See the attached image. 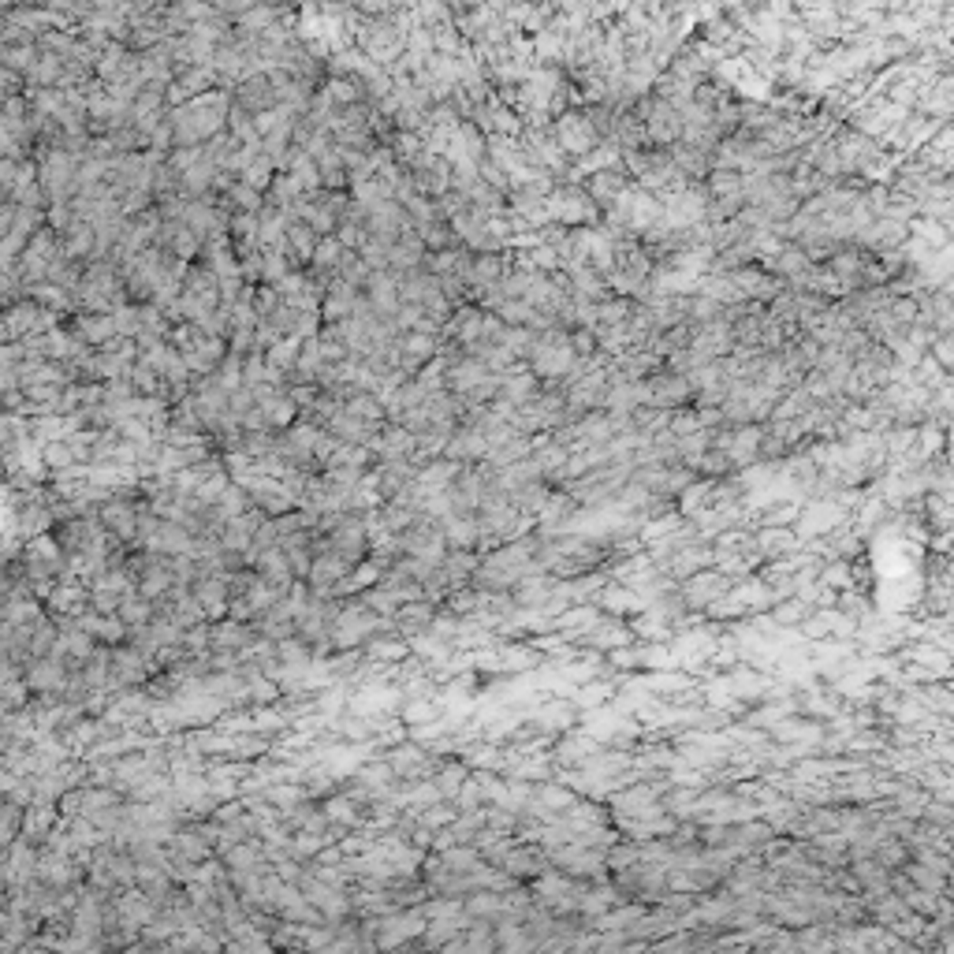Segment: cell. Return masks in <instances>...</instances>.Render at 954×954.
Listing matches in <instances>:
<instances>
[{
    "instance_id": "obj_1",
    "label": "cell",
    "mask_w": 954,
    "mask_h": 954,
    "mask_svg": "<svg viewBox=\"0 0 954 954\" xmlns=\"http://www.w3.org/2000/svg\"><path fill=\"white\" fill-rule=\"evenodd\" d=\"M396 626V619L392 615H380V612H373L369 605H347V608H339V615L332 619V630H329V642H332V653H339V649H359V645H366L369 638H377V634H384V630H392Z\"/></svg>"
},
{
    "instance_id": "obj_2",
    "label": "cell",
    "mask_w": 954,
    "mask_h": 954,
    "mask_svg": "<svg viewBox=\"0 0 954 954\" xmlns=\"http://www.w3.org/2000/svg\"><path fill=\"white\" fill-rule=\"evenodd\" d=\"M23 675H26V686L34 693H60L64 697L67 683H72V667L56 656H38L23 667Z\"/></svg>"
},
{
    "instance_id": "obj_3",
    "label": "cell",
    "mask_w": 954,
    "mask_h": 954,
    "mask_svg": "<svg viewBox=\"0 0 954 954\" xmlns=\"http://www.w3.org/2000/svg\"><path fill=\"white\" fill-rule=\"evenodd\" d=\"M350 567H355V563L350 559H343L339 552H332V548H325V552H317L313 556V567H310V589H313V596H332V589L350 575Z\"/></svg>"
},
{
    "instance_id": "obj_4",
    "label": "cell",
    "mask_w": 954,
    "mask_h": 954,
    "mask_svg": "<svg viewBox=\"0 0 954 954\" xmlns=\"http://www.w3.org/2000/svg\"><path fill=\"white\" fill-rule=\"evenodd\" d=\"M231 97H235V104H242L246 113L251 116H261V113H269V109H276L280 104V97H276V86H272V79H269V72H254V75H246L235 90H231Z\"/></svg>"
},
{
    "instance_id": "obj_5",
    "label": "cell",
    "mask_w": 954,
    "mask_h": 954,
    "mask_svg": "<svg viewBox=\"0 0 954 954\" xmlns=\"http://www.w3.org/2000/svg\"><path fill=\"white\" fill-rule=\"evenodd\" d=\"M72 332L90 347H104L109 339L120 336V325H116V313H79L72 321Z\"/></svg>"
},
{
    "instance_id": "obj_6",
    "label": "cell",
    "mask_w": 954,
    "mask_h": 954,
    "mask_svg": "<svg viewBox=\"0 0 954 954\" xmlns=\"http://www.w3.org/2000/svg\"><path fill=\"white\" fill-rule=\"evenodd\" d=\"M325 235H317L306 221H291L288 224V261H291V269H310V261H313V254H317V242H321Z\"/></svg>"
},
{
    "instance_id": "obj_7",
    "label": "cell",
    "mask_w": 954,
    "mask_h": 954,
    "mask_svg": "<svg viewBox=\"0 0 954 954\" xmlns=\"http://www.w3.org/2000/svg\"><path fill=\"white\" fill-rule=\"evenodd\" d=\"M75 623H79L86 634H93L101 645H123V642H127V630H131L120 615H101V612H93V608H86Z\"/></svg>"
},
{
    "instance_id": "obj_8",
    "label": "cell",
    "mask_w": 954,
    "mask_h": 954,
    "mask_svg": "<svg viewBox=\"0 0 954 954\" xmlns=\"http://www.w3.org/2000/svg\"><path fill=\"white\" fill-rule=\"evenodd\" d=\"M440 526H444L447 548L477 552V541H481V522H477V515H451V518H444Z\"/></svg>"
},
{
    "instance_id": "obj_9",
    "label": "cell",
    "mask_w": 954,
    "mask_h": 954,
    "mask_svg": "<svg viewBox=\"0 0 954 954\" xmlns=\"http://www.w3.org/2000/svg\"><path fill=\"white\" fill-rule=\"evenodd\" d=\"M593 120H582V116H563L559 120V143L567 146V153H585L593 146Z\"/></svg>"
},
{
    "instance_id": "obj_10",
    "label": "cell",
    "mask_w": 954,
    "mask_h": 954,
    "mask_svg": "<svg viewBox=\"0 0 954 954\" xmlns=\"http://www.w3.org/2000/svg\"><path fill=\"white\" fill-rule=\"evenodd\" d=\"M366 653H369L373 664H399L414 649H410V638H380V634H377V638L366 642Z\"/></svg>"
},
{
    "instance_id": "obj_11",
    "label": "cell",
    "mask_w": 954,
    "mask_h": 954,
    "mask_svg": "<svg viewBox=\"0 0 954 954\" xmlns=\"http://www.w3.org/2000/svg\"><path fill=\"white\" fill-rule=\"evenodd\" d=\"M321 809L329 812V821L336 824V828H359L366 817H362V809L350 802V798H343V794H329V798H321Z\"/></svg>"
},
{
    "instance_id": "obj_12",
    "label": "cell",
    "mask_w": 954,
    "mask_h": 954,
    "mask_svg": "<svg viewBox=\"0 0 954 954\" xmlns=\"http://www.w3.org/2000/svg\"><path fill=\"white\" fill-rule=\"evenodd\" d=\"M213 507H217V518H221V522H231V518H239V515H246V511L254 507V497H251V492H246L239 481H231V485L224 488V497H221Z\"/></svg>"
},
{
    "instance_id": "obj_13",
    "label": "cell",
    "mask_w": 954,
    "mask_h": 954,
    "mask_svg": "<svg viewBox=\"0 0 954 954\" xmlns=\"http://www.w3.org/2000/svg\"><path fill=\"white\" fill-rule=\"evenodd\" d=\"M153 615H157V600L143 596L138 589L123 596V605H120V619H123L127 626H146V623H153Z\"/></svg>"
},
{
    "instance_id": "obj_14",
    "label": "cell",
    "mask_w": 954,
    "mask_h": 954,
    "mask_svg": "<svg viewBox=\"0 0 954 954\" xmlns=\"http://www.w3.org/2000/svg\"><path fill=\"white\" fill-rule=\"evenodd\" d=\"M548 209H552V217L556 221H589L593 213H589V202L582 198V194H567V191H559V194H552V202H548Z\"/></svg>"
},
{
    "instance_id": "obj_15",
    "label": "cell",
    "mask_w": 954,
    "mask_h": 954,
    "mask_svg": "<svg viewBox=\"0 0 954 954\" xmlns=\"http://www.w3.org/2000/svg\"><path fill=\"white\" fill-rule=\"evenodd\" d=\"M299 355H302V336H284L280 343H272V347L265 350V359H269L276 369H284L288 377L295 373V366H299Z\"/></svg>"
},
{
    "instance_id": "obj_16",
    "label": "cell",
    "mask_w": 954,
    "mask_h": 954,
    "mask_svg": "<svg viewBox=\"0 0 954 954\" xmlns=\"http://www.w3.org/2000/svg\"><path fill=\"white\" fill-rule=\"evenodd\" d=\"M42 60V45L38 42H23V45H5V67L19 75H30Z\"/></svg>"
},
{
    "instance_id": "obj_17",
    "label": "cell",
    "mask_w": 954,
    "mask_h": 954,
    "mask_svg": "<svg viewBox=\"0 0 954 954\" xmlns=\"http://www.w3.org/2000/svg\"><path fill=\"white\" fill-rule=\"evenodd\" d=\"M276 172H280V168H276V161H272L269 153H261V157H254L251 164L242 168V175H239V180H242V183H251V187H254V191H261V194H269V187H272V180H276Z\"/></svg>"
},
{
    "instance_id": "obj_18",
    "label": "cell",
    "mask_w": 954,
    "mask_h": 954,
    "mask_svg": "<svg viewBox=\"0 0 954 954\" xmlns=\"http://www.w3.org/2000/svg\"><path fill=\"white\" fill-rule=\"evenodd\" d=\"M429 780L437 783V791L447 798V802H455V794H458V787H463L470 775H467V764H458V761H451V764H440L437 768V775H429Z\"/></svg>"
},
{
    "instance_id": "obj_19",
    "label": "cell",
    "mask_w": 954,
    "mask_h": 954,
    "mask_svg": "<svg viewBox=\"0 0 954 954\" xmlns=\"http://www.w3.org/2000/svg\"><path fill=\"white\" fill-rule=\"evenodd\" d=\"M79 458H75V451H72V444L67 440H49L45 444V467H49V474H60V470H67V467H75Z\"/></svg>"
},
{
    "instance_id": "obj_20",
    "label": "cell",
    "mask_w": 954,
    "mask_h": 954,
    "mask_svg": "<svg viewBox=\"0 0 954 954\" xmlns=\"http://www.w3.org/2000/svg\"><path fill=\"white\" fill-rule=\"evenodd\" d=\"M455 805H458V812H474V809L485 805V791H481V783H477V775H470V780H467L463 787H458Z\"/></svg>"
},
{
    "instance_id": "obj_21",
    "label": "cell",
    "mask_w": 954,
    "mask_h": 954,
    "mask_svg": "<svg viewBox=\"0 0 954 954\" xmlns=\"http://www.w3.org/2000/svg\"><path fill=\"white\" fill-rule=\"evenodd\" d=\"M123 596L127 593H116V589H90V608L101 615H120Z\"/></svg>"
},
{
    "instance_id": "obj_22",
    "label": "cell",
    "mask_w": 954,
    "mask_h": 954,
    "mask_svg": "<svg viewBox=\"0 0 954 954\" xmlns=\"http://www.w3.org/2000/svg\"><path fill=\"white\" fill-rule=\"evenodd\" d=\"M440 716V709L433 701H410V704H403V720L410 723V727H418V723H433Z\"/></svg>"
},
{
    "instance_id": "obj_23",
    "label": "cell",
    "mask_w": 954,
    "mask_h": 954,
    "mask_svg": "<svg viewBox=\"0 0 954 954\" xmlns=\"http://www.w3.org/2000/svg\"><path fill=\"white\" fill-rule=\"evenodd\" d=\"M534 664H537V656L526 653V649H507L504 653V667L507 671H522V667H534Z\"/></svg>"
}]
</instances>
